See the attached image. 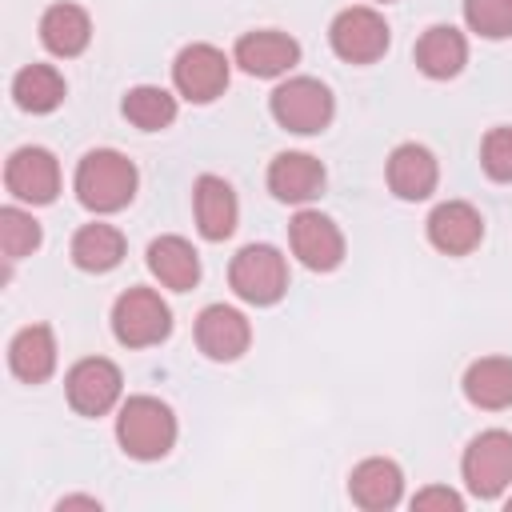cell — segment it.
Here are the masks:
<instances>
[{
    "label": "cell",
    "mask_w": 512,
    "mask_h": 512,
    "mask_svg": "<svg viewBox=\"0 0 512 512\" xmlns=\"http://www.w3.org/2000/svg\"><path fill=\"white\" fill-rule=\"evenodd\" d=\"M56 360H60V348L48 324H28L8 344V368L20 384H44L56 372Z\"/></svg>",
    "instance_id": "44dd1931"
},
{
    "label": "cell",
    "mask_w": 512,
    "mask_h": 512,
    "mask_svg": "<svg viewBox=\"0 0 512 512\" xmlns=\"http://www.w3.org/2000/svg\"><path fill=\"white\" fill-rule=\"evenodd\" d=\"M288 248L308 272H336L344 264V232L336 228L332 216L316 208H300L288 224Z\"/></svg>",
    "instance_id": "8fae6325"
},
{
    "label": "cell",
    "mask_w": 512,
    "mask_h": 512,
    "mask_svg": "<svg viewBox=\"0 0 512 512\" xmlns=\"http://www.w3.org/2000/svg\"><path fill=\"white\" fill-rule=\"evenodd\" d=\"M384 180H388V188H392L396 200L416 204V200H428V196L436 192V184H440V164H436L432 148L408 140V144H396V148H392V156H388V164H384Z\"/></svg>",
    "instance_id": "9a60e30c"
},
{
    "label": "cell",
    "mask_w": 512,
    "mask_h": 512,
    "mask_svg": "<svg viewBox=\"0 0 512 512\" xmlns=\"http://www.w3.org/2000/svg\"><path fill=\"white\" fill-rule=\"evenodd\" d=\"M40 44L52 56H60V60L80 56L92 44V16L80 4H52V8H44V16H40Z\"/></svg>",
    "instance_id": "cb8c5ba5"
},
{
    "label": "cell",
    "mask_w": 512,
    "mask_h": 512,
    "mask_svg": "<svg viewBox=\"0 0 512 512\" xmlns=\"http://www.w3.org/2000/svg\"><path fill=\"white\" fill-rule=\"evenodd\" d=\"M412 60L428 80H452L468 64V40L452 24H432V28L420 32V40L412 48Z\"/></svg>",
    "instance_id": "d6986e66"
},
{
    "label": "cell",
    "mask_w": 512,
    "mask_h": 512,
    "mask_svg": "<svg viewBox=\"0 0 512 512\" xmlns=\"http://www.w3.org/2000/svg\"><path fill=\"white\" fill-rule=\"evenodd\" d=\"M40 240H44V228L28 208H20V204L0 208V252H4L8 264L32 256L40 248Z\"/></svg>",
    "instance_id": "4316f807"
},
{
    "label": "cell",
    "mask_w": 512,
    "mask_h": 512,
    "mask_svg": "<svg viewBox=\"0 0 512 512\" xmlns=\"http://www.w3.org/2000/svg\"><path fill=\"white\" fill-rule=\"evenodd\" d=\"M328 44L332 52L344 60V64H376L388 44H392V32H388V20L368 8V4H352L344 12L332 16L328 24Z\"/></svg>",
    "instance_id": "52a82bcc"
},
{
    "label": "cell",
    "mask_w": 512,
    "mask_h": 512,
    "mask_svg": "<svg viewBox=\"0 0 512 512\" xmlns=\"http://www.w3.org/2000/svg\"><path fill=\"white\" fill-rule=\"evenodd\" d=\"M348 496L364 512H388L404 500V472L388 456H368L348 472Z\"/></svg>",
    "instance_id": "ac0fdd59"
},
{
    "label": "cell",
    "mask_w": 512,
    "mask_h": 512,
    "mask_svg": "<svg viewBox=\"0 0 512 512\" xmlns=\"http://www.w3.org/2000/svg\"><path fill=\"white\" fill-rule=\"evenodd\" d=\"M504 508H508V512H512V492H508V500H504Z\"/></svg>",
    "instance_id": "1f68e13d"
},
{
    "label": "cell",
    "mask_w": 512,
    "mask_h": 512,
    "mask_svg": "<svg viewBox=\"0 0 512 512\" xmlns=\"http://www.w3.org/2000/svg\"><path fill=\"white\" fill-rule=\"evenodd\" d=\"M128 252V240L116 224H104V220H92V224H80L72 232V244H68V256L80 272H92V276H104L112 268H120Z\"/></svg>",
    "instance_id": "ffe728a7"
},
{
    "label": "cell",
    "mask_w": 512,
    "mask_h": 512,
    "mask_svg": "<svg viewBox=\"0 0 512 512\" xmlns=\"http://www.w3.org/2000/svg\"><path fill=\"white\" fill-rule=\"evenodd\" d=\"M4 188L16 204H52L60 196V160L40 144L16 148L4 160Z\"/></svg>",
    "instance_id": "30bf717a"
},
{
    "label": "cell",
    "mask_w": 512,
    "mask_h": 512,
    "mask_svg": "<svg viewBox=\"0 0 512 512\" xmlns=\"http://www.w3.org/2000/svg\"><path fill=\"white\" fill-rule=\"evenodd\" d=\"M464 396L472 408L504 412L512 408V360L508 356H480L464 368Z\"/></svg>",
    "instance_id": "603a6c76"
},
{
    "label": "cell",
    "mask_w": 512,
    "mask_h": 512,
    "mask_svg": "<svg viewBox=\"0 0 512 512\" xmlns=\"http://www.w3.org/2000/svg\"><path fill=\"white\" fill-rule=\"evenodd\" d=\"M64 76L52 68V64H24L16 76H12V100L20 112H32V116H48L64 104Z\"/></svg>",
    "instance_id": "d4e9b609"
},
{
    "label": "cell",
    "mask_w": 512,
    "mask_h": 512,
    "mask_svg": "<svg viewBox=\"0 0 512 512\" xmlns=\"http://www.w3.org/2000/svg\"><path fill=\"white\" fill-rule=\"evenodd\" d=\"M192 212H196V232L204 240H212V244L228 240L236 232V224H240V200H236L232 184L224 176H212V172L196 176V184H192Z\"/></svg>",
    "instance_id": "e0dca14e"
},
{
    "label": "cell",
    "mask_w": 512,
    "mask_h": 512,
    "mask_svg": "<svg viewBox=\"0 0 512 512\" xmlns=\"http://www.w3.org/2000/svg\"><path fill=\"white\" fill-rule=\"evenodd\" d=\"M68 508H92V512H100L104 504L96 496H60L56 500V512H68Z\"/></svg>",
    "instance_id": "4dcf8cb0"
},
{
    "label": "cell",
    "mask_w": 512,
    "mask_h": 512,
    "mask_svg": "<svg viewBox=\"0 0 512 512\" xmlns=\"http://www.w3.org/2000/svg\"><path fill=\"white\" fill-rule=\"evenodd\" d=\"M232 80V60L216 44H184L172 60V88L188 104H212Z\"/></svg>",
    "instance_id": "ba28073f"
},
{
    "label": "cell",
    "mask_w": 512,
    "mask_h": 512,
    "mask_svg": "<svg viewBox=\"0 0 512 512\" xmlns=\"http://www.w3.org/2000/svg\"><path fill=\"white\" fill-rule=\"evenodd\" d=\"M176 412L160 396H128L116 412V440L132 460H164L176 448Z\"/></svg>",
    "instance_id": "7a4b0ae2"
},
{
    "label": "cell",
    "mask_w": 512,
    "mask_h": 512,
    "mask_svg": "<svg viewBox=\"0 0 512 512\" xmlns=\"http://www.w3.org/2000/svg\"><path fill=\"white\" fill-rule=\"evenodd\" d=\"M136 188H140V172L116 148H92V152H84L80 164H76V176H72L76 200L88 212H96V216H112V212L128 208L132 196H136Z\"/></svg>",
    "instance_id": "6da1fadb"
},
{
    "label": "cell",
    "mask_w": 512,
    "mask_h": 512,
    "mask_svg": "<svg viewBox=\"0 0 512 512\" xmlns=\"http://www.w3.org/2000/svg\"><path fill=\"white\" fill-rule=\"evenodd\" d=\"M424 232H428V244L436 252H444V256H468L484 240V216L468 200H444V204H436L428 212Z\"/></svg>",
    "instance_id": "5bb4252c"
},
{
    "label": "cell",
    "mask_w": 512,
    "mask_h": 512,
    "mask_svg": "<svg viewBox=\"0 0 512 512\" xmlns=\"http://www.w3.org/2000/svg\"><path fill=\"white\" fill-rule=\"evenodd\" d=\"M268 112L272 120L284 128V132H296V136H316L332 124L336 116V100H332V88L316 76H288L272 88L268 96Z\"/></svg>",
    "instance_id": "3957f363"
},
{
    "label": "cell",
    "mask_w": 512,
    "mask_h": 512,
    "mask_svg": "<svg viewBox=\"0 0 512 512\" xmlns=\"http://www.w3.org/2000/svg\"><path fill=\"white\" fill-rule=\"evenodd\" d=\"M232 64L256 80H272V76H284L300 64V44L280 28H256V32H244L236 40Z\"/></svg>",
    "instance_id": "7c38bea8"
},
{
    "label": "cell",
    "mask_w": 512,
    "mask_h": 512,
    "mask_svg": "<svg viewBox=\"0 0 512 512\" xmlns=\"http://www.w3.org/2000/svg\"><path fill=\"white\" fill-rule=\"evenodd\" d=\"M64 392L76 416H108L124 400V372L108 356H84L68 368Z\"/></svg>",
    "instance_id": "9c48e42d"
},
{
    "label": "cell",
    "mask_w": 512,
    "mask_h": 512,
    "mask_svg": "<svg viewBox=\"0 0 512 512\" xmlns=\"http://www.w3.org/2000/svg\"><path fill=\"white\" fill-rule=\"evenodd\" d=\"M408 504H412V512H464V496L456 488H444V484L420 488Z\"/></svg>",
    "instance_id": "f546056e"
},
{
    "label": "cell",
    "mask_w": 512,
    "mask_h": 512,
    "mask_svg": "<svg viewBox=\"0 0 512 512\" xmlns=\"http://www.w3.org/2000/svg\"><path fill=\"white\" fill-rule=\"evenodd\" d=\"M112 336L124 348H152L172 336V308L156 288L132 284L112 304Z\"/></svg>",
    "instance_id": "277c9868"
},
{
    "label": "cell",
    "mask_w": 512,
    "mask_h": 512,
    "mask_svg": "<svg viewBox=\"0 0 512 512\" xmlns=\"http://www.w3.org/2000/svg\"><path fill=\"white\" fill-rule=\"evenodd\" d=\"M480 168L496 184H508L512 180V128L508 124L488 128V136L480 140Z\"/></svg>",
    "instance_id": "f1b7e54d"
},
{
    "label": "cell",
    "mask_w": 512,
    "mask_h": 512,
    "mask_svg": "<svg viewBox=\"0 0 512 512\" xmlns=\"http://www.w3.org/2000/svg\"><path fill=\"white\" fill-rule=\"evenodd\" d=\"M380 4H392V0H380Z\"/></svg>",
    "instance_id": "d6a6232c"
},
{
    "label": "cell",
    "mask_w": 512,
    "mask_h": 512,
    "mask_svg": "<svg viewBox=\"0 0 512 512\" xmlns=\"http://www.w3.org/2000/svg\"><path fill=\"white\" fill-rule=\"evenodd\" d=\"M460 476L476 500H500L512 488V432H476L460 456Z\"/></svg>",
    "instance_id": "8992f818"
},
{
    "label": "cell",
    "mask_w": 512,
    "mask_h": 512,
    "mask_svg": "<svg viewBox=\"0 0 512 512\" xmlns=\"http://www.w3.org/2000/svg\"><path fill=\"white\" fill-rule=\"evenodd\" d=\"M248 344H252V324H248V316L240 308H232V304L200 308V316H196V348L208 360L232 364V360H240L248 352Z\"/></svg>",
    "instance_id": "4fadbf2b"
},
{
    "label": "cell",
    "mask_w": 512,
    "mask_h": 512,
    "mask_svg": "<svg viewBox=\"0 0 512 512\" xmlns=\"http://www.w3.org/2000/svg\"><path fill=\"white\" fill-rule=\"evenodd\" d=\"M464 24L484 40L512 36V0H464Z\"/></svg>",
    "instance_id": "83f0119b"
},
{
    "label": "cell",
    "mask_w": 512,
    "mask_h": 512,
    "mask_svg": "<svg viewBox=\"0 0 512 512\" xmlns=\"http://www.w3.org/2000/svg\"><path fill=\"white\" fill-rule=\"evenodd\" d=\"M120 112H124V120H128L132 128H140V132H164V128L176 124L180 104H176V96H172L168 88H160V84H136V88L124 92Z\"/></svg>",
    "instance_id": "484cf974"
},
{
    "label": "cell",
    "mask_w": 512,
    "mask_h": 512,
    "mask_svg": "<svg viewBox=\"0 0 512 512\" xmlns=\"http://www.w3.org/2000/svg\"><path fill=\"white\" fill-rule=\"evenodd\" d=\"M264 180L280 204H312L324 192L328 172L312 152H276Z\"/></svg>",
    "instance_id": "2e32d148"
},
{
    "label": "cell",
    "mask_w": 512,
    "mask_h": 512,
    "mask_svg": "<svg viewBox=\"0 0 512 512\" xmlns=\"http://www.w3.org/2000/svg\"><path fill=\"white\" fill-rule=\"evenodd\" d=\"M228 284L244 304H280L288 292V260L272 244H244L228 264Z\"/></svg>",
    "instance_id": "5b68a950"
},
{
    "label": "cell",
    "mask_w": 512,
    "mask_h": 512,
    "mask_svg": "<svg viewBox=\"0 0 512 512\" xmlns=\"http://www.w3.org/2000/svg\"><path fill=\"white\" fill-rule=\"evenodd\" d=\"M148 272L172 292H192L200 284V252L184 236H156L148 244Z\"/></svg>",
    "instance_id": "7402d4cb"
}]
</instances>
